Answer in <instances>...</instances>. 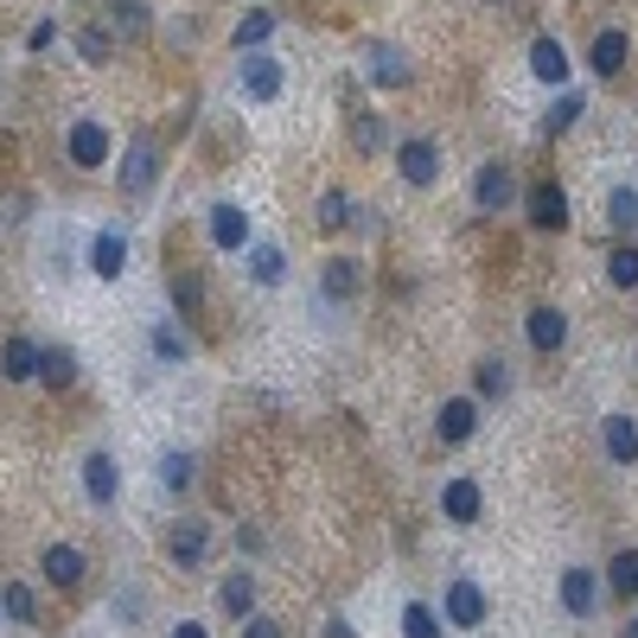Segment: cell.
Wrapping results in <instances>:
<instances>
[{
  "mask_svg": "<svg viewBox=\"0 0 638 638\" xmlns=\"http://www.w3.org/2000/svg\"><path fill=\"white\" fill-rule=\"evenodd\" d=\"M440 612H447V626L473 632V626H485L492 600H485V587L473 581V575H459V581H447V600H440Z\"/></svg>",
  "mask_w": 638,
  "mask_h": 638,
  "instance_id": "1",
  "label": "cell"
},
{
  "mask_svg": "<svg viewBox=\"0 0 638 638\" xmlns=\"http://www.w3.org/2000/svg\"><path fill=\"white\" fill-rule=\"evenodd\" d=\"M510 199H517V173H510V160H485L479 179H473V204H479L485 217H498Z\"/></svg>",
  "mask_w": 638,
  "mask_h": 638,
  "instance_id": "2",
  "label": "cell"
},
{
  "mask_svg": "<svg viewBox=\"0 0 638 638\" xmlns=\"http://www.w3.org/2000/svg\"><path fill=\"white\" fill-rule=\"evenodd\" d=\"M236 83H243V97H250V102H275L281 83H287V71H281V58H269V51H243Z\"/></svg>",
  "mask_w": 638,
  "mask_h": 638,
  "instance_id": "3",
  "label": "cell"
},
{
  "mask_svg": "<svg viewBox=\"0 0 638 638\" xmlns=\"http://www.w3.org/2000/svg\"><path fill=\"white\" fill-rule=\"evenodd\" d=\"M204 556H211V524L179 517L173 530H166V561H173V568H199Z\"/></svg>",
  "mask_w": 638,
  "mask_h": 638,
  "instance_id": "4",
  "label": "cell"
},
{
  "mask_svg": "<svg viewBox=\"0 0 638 638\" xmlns=\"http://www.w3.org/2000/svg\"><path fill=\"white\" fill-rule=\"evenodd\" d=\"M524 211H530V230H568V192H561L556 179H543V185H530L524 192Z\"/></svg>",
  "mask_w": 638,
  "mask_h": 638,
  "instance_id": "5",
  "label": "cell"
},
{
  "mask_svg": "<svg viewBox=\"0 0 638 638\" xmlns=\"http://www.w3.org/2000/svg\"><path fill=\"white\" fill-rule=\"evenodd\" d=\"M594 607H600V575L594 568H561V612L594 619Z\"/></svg>",
  "mask_w": 638,
  "mask_h": 638,
  "instance_id": "6",
  "label": "cell"
},
{
  "mask_svg": "<svg viewBox=\"0 0 638 638\" xmlns=\"http://www.w3.org/2000/svg\"><path fill=\"white\" fill-rule=\"evenodd\" d=\"M396 173H403L408 185H434V179H440V148L422 141V134H415V141H396Z\"/></svg>",
  "mask_w": 638,
  "mask_h": 638,
  "instance_id": "7",
  "label": "cell"
},
{
  "mask_svg": "<svg viewBox=\"0 0 638 638\" xmlns=\"http://www.w3.org/2000/svg\"><path fill=\"white\" fill-rule=\"evenodd\" d=\"M211 243L224 255H243L250 250V211L243 204H211Z\"/></svg>",
  "mask_w": 638,
  "mask_h": 638,
  "instance_id": "8",
  "label": "cell"
},
{
  "mask_svg": "<svg viewBox=\"0 0 638 638\" xmlns=\"http://www.w3.org/2000/svg\"><path fill=\"white\" fill-rule=\"evenodd\" d=\"M153 185H160V148H153V141H134L128 160H122V192L128 199H141V192H153Z\"/></svg>",
  "mask_w": 638,
  "mask_h": 638,
  "instance_id": "9",
  "label": "cell"
},
{
  "mask_svg": "<svg viewBox=\"0 0 638 638\" xmlns=\"http://www.w3.org/2000/svg\"><path fill=\"white\" fill-rule=\"evenodd\" d=\"M626 58H632V39H626L619 26H600V32H594V45H587L594 77H619V71H626Z\"/></svg>",
  "mask_w": 638,
  "mask_h": 638,
  "instance_id": "10",
  "label": "cell"
},
{
  "mask_svg": "<svg viewBox=\"0 0 638 638\" xmlns=\"http://www.w3.org/2000/svg\"><path fill=\"white\" fill-rule=\"evenodd\" d=\"M122 269H128V236L122 230H97V236H90V275L122 281Z\"/></svg>",
  "mask_w": 638,
  "mask_h": 638,
  "instance_id": "11",
  "label": "cell"
},
{
  "mask_svg": "<svg viewBox=\"0 0 638 638\" xmlns=\"http://www.w3.org/2000/svg\"><path fill=\"white\" fill-rule=\"evenodd\" d=\"M39 352H45L39 338L13 332V338L0 345V377H7V383H32V377H39Z\"/></svg>",
  "mask_w": 638,
  "mask_h": 638,
  "instance_id": "12",
  "label": "cell"
},
{
  "mask_svg": "<svg viewBox=\"0 0 638 638\" xmlns=\"http://www.w3.org/2000/svg\"><path fill=\"white\" fill-rule=\"evenodd\" d=\"M64 153H71V166H102V160H109V128L102 122H71Z\"/></svg>",
  "mask_w": 638,
  "mask_h": 638,
  "instance_id": "13",
  "label": "cell"
},
{
  "mask_svg": "<svg viewBox=\"0 0 638 638\" xmlns=\"http://www.w3.org/2000/svg\"><path fill=\"white\" fill-rule=\"evenodd\" d=\"M524 338H530L536 352H561V345H568V313H561V306H530Z\"/></svg>",
  "mask_w": 638,
  "mask_h": 638,
  "instance_id": "14",
  "label": "cell"
},
{
  "mask_svg": "<svg viewBox=\"0 0 638 638\" xmlns=\"http://www.w3.org/2000/svg\"><path fill=\"white\" fill-rule=\"evenodd\" d=\"M473 428H479V403H473V396H454V403H440V415H434V434H440L447 447L473 440Z\"/></svg>",
  "mask_w": 638,
  "mask_h": 638,
  "instance_id": "15",
  "label": "cell"
},
{
  "mask_svg": "<svg viewBox=\"0 0 638 638\" xmlns=\"http://www.w3.org/2000/svg\"><path fill=\"white\" fill-rule=\"evenodd\" d=\"M440 510H447V524H479V510H485L479 479H447L440 485Z\"/></svg>",
  "mask_w": 638,
  "mask_h": 638,
  "instance_id": "16",
  "label": "cell"
},
{
  "mask_svg": "<svg viewBox=\"0 0 638 638\" xmlns=\"http://www.w3.org/2000/svg\"><path fill=\"white\" fill-rule=\"evenodd\" d=\"M364 77H371L377 90H403V83H408V58L396 45H383V39H377V45L364 51Z\"/></svg>",
  "mask_w": 638,
  "mask_h": 638,
  "instance_id": "17",
  "label": "cell"
},
{
  "mask_svg": "<svg viewBox=\"0 0 638 638\" xmlns=\"http://www.w3.org/2000/svg\"><path fill=\"white\" fill-rule=\"evenodd\" d=\"M600 447H607L612 466H638V422L632 415H607L600 422Z\"/></svg>",
  "mask_w": 638,
  "mask_h": 638,
  "instance_id": "18",
  "label": "cell"
},
{
  "mask_svg": "<svg viewBox=\"0 0 638 638\" xmlns=\"http://www.w3.org/2000/svg\"><path fill=\"white\" fill-rule=\"evenodd\" d=\"M83 492H90V505H115V492H122L115 454H90V459H83Z\"/></svg>",
  "mask_w": 638,
  "mask_h": 638,
  "instance_id": "19",
  "label": "cell"
},
{
  "mask_svg": "<svg viewBox=\"0 0 638 638\" xmlns=\"http://www.w3.org/2000/svg\"><path fill=\"white\" fill-rule=\"evenodd\" d=\"M39 575H45L51 587H77V581H83V549H71V543H51L45 556H39Z\"/></svg>",
  "mask_w": 638,
  "mask_h": 638,
  "instance_id": "20",
  "label": "cell"
},
{
  "mask_svg": "<svg viewBox=\"0 0 638 638\" xmlns=\"http://www.w3.org/2000/svg\"><path fill=\"white\" fill-rule=\"evenodd\" d=\"M530 77L536 83H568V51H561V39L543 32V39L530 45Z\"/></svg>",
  "mask_w": 638,
  "mask_h": 638,
  "instance_id": "21",
  "label": "cell"
},
{
  "mask_svg": "<svg viewBox=\"0 0 638 638\" xmlns=\"http://www.w3.org/2000/svg\"><path fill=\"white\" fill-rule=\"evenodd\" d=\"M243 269H250L255 287H281V281H287V255H281L275 243H255V250L243 255Z\"/></svg>",
  "mask_w": 638,
  "mask_h": 638,
  "instance_id": "22",
  "label": "cell"
},
{
  "mask_svg": "<svg viewBox=\"0 0 638 638\" xmlns=\"http://www.w3.org/2000/svg\"><path fill=\"white\" fill-rule=\"evenodd\" d=\"M357 281H364V275H357V262H352V255H332L326 269H320V294H326V301H352V294H357Z\"/></svg>",
  "mask_w": 638,
  "mask_h": 638,
  "instance_id": "23",
  "label": "cell"
},
{
  "mask_svg": "<svg viewBox=\"0 0 638 638\" xmlns=\"http://www.w3.org/2000/svg\"><path fill=\"white\" fill-rule=\"evenodd\" d=\"M275 13H262V7H255V13H243V20H236V32H230V45L236 51H262L269 45V39H275Z\"/></svg>",
  "mask_w": 638,
  "mask_h": 638,
  "instance_id": "24",
  "label": "cell"
},
{
  "mask_svg": "<svg viewBox=\"0 0 638 638\" xmlns=\"http://www.w3.org/2000/svg\"><path fill=\"white\" fill-rule=\"evenodd\" d=\"M39 383H45V389H71V383H77V357L64 352V345H45V352H39Z\"/></svg>",
  "mask_w": 638,
  "mask_h": 638,
  "instance_id": "25",
  "label": "cell"
},
{
  "mask_svg": "<svg viewBox=\"0 0 638 638\" xmlns=\"http://www.w3.org/2000/svg\"><path fill=\"white\" fill-rule=\"evenodd\" d=\"M352 148L357 153H383V148H389V128H383L377 109H357V115H352Z\"/></svg>",
  "mask_w": 638,
  "mask_h": 638,
  "instance_id": "26",
  "label": "cell"
},
{
  "mask_svg": "<svg viewBox=\"0 0 638 638\" xmlns=\"http://www.w3.org/2000/svg\"><path fill=\"white\" fill-rule=\"evenodd\" d=\"M217 600H224L230 619H250V612H255V575H243V568H236V575L217 587Z\"/></svg>",
  "mask_w": 638,
  "mask_h": 638,
  "instance_id": "27",
  "label": "cell"
},
{
  "mask_svg": "<svg viewBox=\"0 0 638 638\" xmlns=\"http://www.w3.org/2000/svg\"><path fill=\"white\" fill-rule=\"evenodd\" d=\"M607 281L619 287V294H632L638 287V243H619V250L607 255Z\"/></svg>",
  "mask_w": 638,
  "mask_h": 638,
  "instance_id": "28",
  "label": "cell"
},
{
  "mask_svg": "<svg viewBox=\"0 0 638 638\" xmlns=\"http://www.w3.org/2000/svg\"><path fill=\"white\" fill-rule=\"evenodd\" d=\"M607 224L612 230H638V185H612L607 192Z\"/></svg>",
  "mask_w": 638,
  "mask_h": 638,
  "instance_id": "29",
  "label": "cell"
},
{
  "mask_svg": "<svg viewBox=\"0 0 638 638\" xmlns=\"http://www.w3.org/2000/svg\"><path fill=\"white\" fill-rule=\"evenodd\" d=\"M109 13H115V20H109V32H115V39H134V32H148V26H153V13L141 7V0H115Z\"/></svg>",
  "mask_w": 638,
  "mask_h": 638,
  "instance_id": "30",
  "label": "cell"
},
{
  "mask_svg": "<svg viewBox=\"0 0 638 638\" xmlns=\"http://www.w3.org/2000/svg\"><path fill=\"white\" fill-rule=\"evenodd\" d=\"M192 479H199V459L185 454V447H173V454L160 459V485H166V492H185Z\"/></svg>",
  "mask_w": 638,
  "mask_h": 638,
  "instance_id": "31",
  "label": "cell"
},
{
  "mask_svg": "<svg viewBox=\"0 0 638 638\" xmlns=\"http://www.w3.org/2000/svg\"><path fill=\"white\" fill-rule=\"evenodd\" d=\"M607 587L612 594H626V600L638 594V549H619V556L607 561Z\"/></svg>",
  "mask_w": 638,
  "mask_h": 638,
  "instance_id": "32",
  "label": "cell"
},
{
  "mask_svg": "<svg viewBox=\"0 0 638 638\" xmlns=\"http://www.w3.org/2000/svg\"><path fill=\"white\" fill-rule=\"evenodd\" d=\"M313 224H320V230H345V224H352V199H345V192H320Z\"/></svg>",
  "mask_w": 638,
  "mask_h": 638,
  "instance_id": "33",
  "label": "cell"
},
{
  "mask_svg": "<svg viewBox=\"0 0 638 638\" xmlns=\"http://www.w3.org/2000/svg\"><path fill=\"white\" fill-rule=\"evenodd\" d=\"M109 51H115V32H109V26H83V32H77V58H83V64H102Z\"/></svg>",
  "mask_w": 638,
  "mask_h": 638,
  "instance_id": "34",
  "label": "cell"
},
{
  "mask_svg": "<svg viewBox=\"0 0 638 638\" xmlns=\"http://www.w3.org/2000/svg\"><path fill=\"white\" fill-rule=\"evenodd\" d=\"M403 638H440V612L422 607V600H408L403 607Z\"/></svg>",
  "mask_w": 638,
  "mask_h": 638,
  "instance_id": "35",
  "label": "cell"
},
{
  "mask_svg": "<svg viewBox=\"0 0 638 638\" xmlns=\"http://www.w3.org/2000/svg\"><path fill=\"white\" fill-rule=\"evenodd\" d=\"M473 383H479V396H510V364L505 357H485L473 371Z\"/></svg>",
  "mask_w": 638,
  "mask_h": 638,
  "instance_id": "36",
  "label": "cell"
},
{
  "mask_svg": "<svg viewBox=\"0 0 638 638\" xmlns=\"http://www.w3.org/2000/svg\"><path fill=\"white\" fill-rule=\"evenodd\" d=\"M581 109H587V102L575 97V90H568V97H556V109L543 115V128H549V134H568V128L581 122Z\"/></svg>",
  "mask_w": 638,
  "mask_h": 638,
  "instance_id": "37",
  "label": "cell"
},
{
  "mask_svg": "<svg viewBox=\"0 0 638 638\" xmlns=\"http://www.w3.org/2000/svg\"><path fill=\"white\" fill-rule=\"evenodd\" d=\"M0 600H7V619H20V626H32V619H39V600H32V587H7V594H0Z\"/></svg>",
  "mask_w": 638,
  "mask_h": 638,
  "instance_id": "38",
  "label": "cell"
},
{
  "mask_svg": "<svg viewBox=\"0 0 638 638\" xmlns=\"http://www.w3.org/2000/svg\"><path fill=\"white\" fill-rule=\"evenodd\" d=\"M153 352L166 357V364H179V357H185V338H179L173 326H153Z\"/></svg>",
  "mask_w": 638,
  "mask_h": 638,
  "instance_id": "39",
  "label": "cell"
},
{
  "mask_svg": "<svg viewBox=\"0 0 638 638\" xmlns=\"http://www.w3.org/2000/svg\"><path fill=\"white\" fill-rule=\"evenodd\" d=\"M243 638H281V619H269V612H250V619H243Z\"/></svg>",
  "mask_w": 638,
  "mask_h": 638,
  "instance_id": "40",
  "label": "cell"
},
{
  "mask_svg": "<svg viewBox=\"0 0 638 638\" xmlns=\"http://www.w3.org/2000/svg\"><path fill=\"white\" fill-rule=\"evenodd\" d=\"M51 39H58V26H51V20H39V26H32V32H26V45H32V51H45Z\"/></svg>",
  "mask_w": 638,
  "mask_h": 638,
  "instance_id": "41",
  "label": "cell"
},
{
  "mask_svg": "<svg viewBox=\"0 0 638 638\" xmlns=\"http://www.w3.org/2000/svg\"><path fill=\"white\" fill-rule=\"evenodd\" d=\"M173 638H211V632H204L199 619H179V626H173Z\"/></svg>",
  "mask_w": 638,
  "mask_h": 638,
  "instance_id": "42",
  "label": "cell"
},
{
  "mask_svg": "<svg viewBox=\"0 0 638 638\" xmlns=\"http://www.w3.org/2000/svg\"><path fill=\"white\" fill-rule=\"evenodd\" d=\"M326 638H357V632L345 626V619H332V626H326Z\"/></svg>",
  "mask_w": 638,
  "mask_h": 638,
  "instance_id": "43",
  "label": "cell"
},
{
  "mask_svg": "<svg viewBox=\"0 0 638 638\" xmlns=\"http://www.w3.org/2000/svg\"><path fill=\"white\" fill-rule=\"evenodd\" d=\"M619 638H638V612H632V619H626V632H619Z\"/></svg>",
  "mask_w": 638,
  "mask_h": 638,
  "instance_id": "44",
  "label": "cell"
},
{
  "mask_svg": "<svg viewBox=\"0 0 638 638\" xmlns=\"http://www.w3.org/2000/svg\"><path fill=\"white\" fill-rule=\"evenodd\" d=\"M0 619H7V600H0Z\"/></svg>",
  "mask_w": 638,
  "mask_h": 638,
  "instance_id": "45",
  "label": "cell"
}]
</instances>
